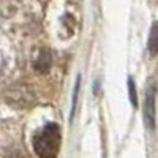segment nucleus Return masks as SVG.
I'll return each mask as SVG.
<instances>
[{"mask_svg":"<svg viewBox=\"0 0 158 158\" xmlns=\"http://www.w3.org/2000/svg\"><path fill=\"white\" fill-rule=\"evenodd\" d=\"M33 147L40 158H56L60 149V128L56 123L46 125L35 136Z\"/></svg>","mask_w":158,"mask_h":158,"instance_id":"nucleus-1","label":"nucleus"},{"mask_svg":"<svg viewBox=\"0 0 158 158\" xmlns=\"http://www.w3.org/2000/svg\"><path fill=\"white\" fill-rule=\"evenodd\" d=\"M149 52L152 56H156L158 52V22H153L150 36H149Z\"/></svg>","mask_w":158,"mask_h":158,"instance_id":"nucleus-3","label":"nucleus"},{"mask_svg":"<svg viewBox=\"0 0 158 158\" xmlns=\"http://www.w3.org/2000/svg\"><path fill=\"white\" fill-rule=\"evenodd\" d=\"M146 122L149 128H153L155 125V85H150L147 89V97H146Z\"/></svg>","mask_w":158,"mask_h":158,"instance_id":"nucleus-2","label":"nucleus"},{"mask_svg":"<svg viewBox=\"0 0 158 158\" xmlns=\"http://www.w3.org/2000/svg\"><path fill=\"white\" fill-rule=\"evenodd\" d=\"M128 87H130V98H131V103L138 104V98H136V89H135V82H133V79H128Z\"/></svg>","mask_w":158,"mask_h":158,"instance_id":"nucleus-4","label":"nucleus"}]
</instances>
